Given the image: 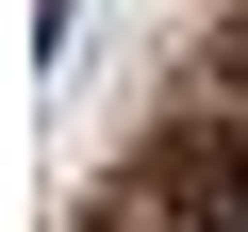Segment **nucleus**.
<instances>
[{
	"label": "nucleus",
	"mask_w": 248,
	"mask_h": 232,
	"mask_svg": "<svg viewBox=\"0 0 248 232\" xmlns=\"http://www.w3.org/2000/svg\"><path fill=\"white\" fill-rule=\"evenodd\" d=\"M232 99H248V33H232Z\"/></svg>",
	"instance_id": "f03ea898"
},
{
	"label": "nucleus",
	"mask_w": 248,
	"mask_h": 232,
	"mask_svg": "<svg viewBox=\"0 0 248 232\" xmlns=\"http://www.w3.org/2000/svg\"><path fill=\"white\" fill-rule=\"evenodd\" d=\"M199 232H215V215H199Z\"/></svg>",
	"instance_id": "7ed1b4c3"
},
{
	"label": "nucleus",
	"mask_w": 248,
	"mask_h": 232,
	"mask_svg": "<svg viewBox=\"0 0 248 232\" xmlns=\"http://www.w3.org/2000/svg\"><path fill=\"white\" fill-rule=\"evenodd\" d=\"M149 182H166V199H199L215 232H248V133H232V116H199V133H166V149H149Z\"/></svg>",
	"instance_id": "f257e3e1"
}]
</instances>
